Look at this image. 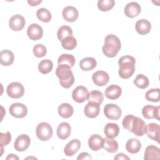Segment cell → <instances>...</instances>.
I'll return each mask as SVG.
<instances>
[{"label":"cell","instance_id":"1","mask_svg":"<svg viewBox=\"0 0 160 160\" xmlns=\"http://www.w3.org/2000/svg\"><path fill=\"white\" fill-rule=\"evenodd\" d=\"M135 58L131 56H123L119 58V75L122 79H128L131 77L135 71Z\"/></svg>","mask_w":160,"mask_h":160},{"label":"cell","instance_id":"2","mask_svg":"<svg viewBox=\"0 0 160 160\" xmlns=\"http://www.w3.org/2000/svg\"><path fill=\"white\" fill-rule=\"evenodd\" d=\"M121 48V44L119 38L114 34H108L105 38L102 49L106 56L114 58L117 55Z\"/></svg>","mask_w":160,"mask_h":160},{"label":"cell","instance_id":"3","mask_svg":"<svg viewBox=\"0 0 160 160\" xmlns=\"http://www.w3.org/2000/svg\"><path fill=\"white\" fill-rule=\"evenodd\" d=\"M56 75L59 79L61 86L64 88H69L74 82V77L71 68L67 65H58L56 69Z\"/></svg>","mask_w":160,"mask_h":160},{"label":"cell","instance_id":"4","mask_svg":"<svg viewBox=\"0 0 160 160\" xmlns=\"http://www.w3.org/2000/svg\"><path fill=\"white\" fill-rule=\"evenodd\" d=\"M36 133L39 139L42 141H46L52 137L53 131L51 126L49 123L42 122L37 126Z\"/></svg>","mask_w":160,"mask_h":160},{"label":"cell","instance_id":"5","mask_svg":"<svg viewBox=\"0 0 160 160\" xmlns=\"http://www.w3.org/2000/svg\"><path fill=\"white\" fill-rule=\"evenodd\" d=\"M6 92L9 97L14 99H18L23 96L24 88L22 84L18 82H12L8 86Z\"/></svg>","mask_w":160,"mask_h":160},{"label":"cell","instance_id":"6","mask_svg":"<svg viewBox=\"0 0 160 160\" xmlns=\"http://www.w3.org/2000/svg\"><path fill=\"white\" fill-rule=\"evenodd\" d=\"M104 113L106 117L111 120H118L122 114L121 108L114 104H107L104 108Z\"/></svg>","mask_w":160,"mask_h":160},{"label":"cell","instance_id":"7","mask_svg":"<svg viewBox=\"0 0 160 160\" xmlns=\"http://www.w3.org/2000/svg\"><path fill=\"white\" fill-rule=\"evenodd\" d=\"M10 114L16 118H22L27 115L28 109L26 106L20 102L12 104L9 108Z\"/></svg>","mask_w":160,"mask_h":160},{"label":"cell","instance_id":"8","mask_svg":"<svg viewBox=\"0 0 160 160\" xmlns=\"http://www.w3.org/2000/svg\"><path fill=\"white\" fill-rule=\"evenodd\" d=\"M89 91L83 86H77L72 92V98L74 101L78 103H82L88 99Z\"/></svg>","mask_w":160,"mask_h":160},{"label":"cell","instance_id":"9","mask_svg":"<svg viewBox=\"0 0 160 160\" xmlns=\"http://www.w3.org/2000/svg\"><path fill=\"white\" fill-rule=\"evenodd\" d=\"M146 124L145 122L138 117L134 118L131 128V132L137 136H142L145 134Z\"/></svg>","mask_w":160,"mask_h":160},{"label":"cell","instance_id":"10","mask_svg":"<svg viewBox=\"0 0 160 160\" xmlns=\"http://www.w3.org/2000/svg\"><path fill=\"white\" fill-rule=\"evenodd\" d=\"M31 143V139L27 134H21L15 140L14 143V148L17 151L22 152L26 150Z\"/></svg>","mask_w":160,"mask_h":160},{"label":"cell","instance_id":"11","mask_svg":"<svg viewBox=\"0 0 160 160\" xmlns=\"http://www.w3.org/2000/svg\"><path fill=\"white\" fill-rule=\"evenodd\" d=\"M26 24L25 19L20 14H16L10 18L9 20V28L15 31L22 30Z\"/></svg>","mask_w":160,"mask_h":160},{"label":"cell","instance_id":"12","mask_svg":"<svg viewBox=\"0 0 160 160\" xmlns=\"http://www.w3.org/2000/svg\"><path fill=\"white\" fill-rule=\"evenodd\" d=\"M27 34L30 39L37 41L42 37L43 29L40 25L32 23L29 26L27 29Z\"/></svg>","mask_w":160,"mask_h":160},{"label":"cell","instance_id":"13","mask_svg":"<svg viewBox=\"0 0 160 160\" xmlns=\"http://www.w3.org/2000/svg\"><path fill=\"white\" fill-rule=\"evenodd\" d=\"M159 106H153L151 105H146L142 109V114L147 119H156L159 120Z\"/></svg>","mask_w":160,"mask_h":160},{"label":"cell","instance_id":"14","mask_svg":"<svg viewBox=\"0 0 160 160\" xmlns=\"http://www.w3.org/2000/svg\"><path fill=\"white\" fill-rule=\"evenodd\" d=\"M147 136L153 141L159 142V137H160V128L159 125L151 122L146 125V132Z\"/></svg>","mask_w":160,"mask_h":160},{"label":"cell","instance_id":"15","mask_svg":"<svg viewBox=\"0 0 160 160\" xmlns=\"http://www.w3.org/2000/svg\"><path fill=\"white\" fill-rule=\"evenodd\" d=\"M92 79L95 85L104 86L108 84L109 80V74L104 71H98L93 73Z\"/></svg>","mask_w":160,"mask_h":160},{"label":"cell","instance_id":"16","mask_svg":"<svg viewBox=\"0 0 160 160\" xmlns=\"http://www.w3.org/2000/svg\"><path fill=\"white\" fill-rule=\"evenodd\" d=\"M62 15L66 21L68 22H74L78 18L79 12L75 7L68 6L63 9Z\"/></svg>","mask_w":160,"mask_h":160},{"label":"cell","instance_id":"17","mask_svg":"<svg viewBox=\"0 0 160 160\" xmlns=\"http://www.w3.org/2000/svg\"><path fill=\"white\" fill-rule=\"evenodd\" d=\"M141 11L140 5L136 2H130L128 3L124 8L125 15L130 18L136 17L141 12Z\"/></svg>","mask_w":160,"mask_h":160},{"label":"cell","instance_id":"18","mask_svg":"<svg viewBox=\"0 0 160 160\" xmlns=\"http://www.w3.org/2000/svg\"><path fill=\"white\" fill-rule=\"evenodd\" d=\"M100 111V105L94 102H88L86 105L84 112L88 118H94L97 117Z\"/></svg>","mask_w":160,"mask_h":160},{"label":"cell","instance_id":"19","mask_svg":"<svg viewBox=\"0 0 160 160\" xmlns=\"http://www.w3.org/2000/svg\"><path fill=\"white\" fill-rule=\"evenodd\" d=\"M80 147L81 142L79 139H72L64 147V152L67 156H72L78 151Z\"/></svg>","mask_w":160,"mask_h":160},{"label":"cell","instance_id":"20","mask_svg":"<svg viewBox=\"0 0 160 160\" xmlns=\"http://www.w3.org/2000/svg\"><path fill=\"white\" fill-rule=\"evenodd\" d=\"M121 88L116 84H111L105 90L106 97L111 100H116L118 99L121 96Z\"/></svg>","mask_w":160,"mask_h":160},{"label":"cell","instance_id":"21","mask_svg":"<svg viewBox=\"0 0 160 160\" xmlns=\"http://www.w3.org/2000/svg\"><path fill=\"white\" fill-rule=\"evenodd\" d=\"M160 159V149L154 145L148 146L144 152V160H159Z\"/></svg>","mask_w":160,"mask_h":160},{"label":"cell","instance_id":"22","mask_svg":"<svg viewBox=\"0 0 160 160\" xmlns=\"http://www.w3.org/2000/svg\"><path fill=\"white\" fill-rule=\"evenodd\" d=\"M135 28L138 33L141 35H145L150 32L151 29V24L147 19H141L136 22Z\"/></svg>","mask_w":160,"mask_h":160},{"label":"cell","instance_id":"23","mask_svg":"<svg viewBox=\"0 0 160 160\" xmlns=\"http://www.w3.org/2000/svg\"><path fill=\"white\" fill-rule=\"evenodd\" d=\"M89 148L94 151H97L102 148L103 138L99 134H92L88 140Z\"/></svg>","mask_w":160,"mask_h":160},{"label":"cell","instance_id":"24","mask_svg":"<svg viewBox=\"0 0 160 160\" xmlns=\"http://www.w3.org/2000/svg\"><path fill=\"white\" fill-rule=\"evenodd\" d=\"M71 127L68 122H62L59 124L57 128V136L61 139H67L71 134Z\"/></svg>","mask_w":160,"mask_h":160},{"label":"cell","instance_id":"25","mask_svg":"<svg viewBox=\"0 0 160 160\" xmlns=\"http://www.w3.org/2000/svg\"><path fill=\"white\" fill-rule=\"evenodd\" d=\"M14 59V55L12 51L4 49L0 52V62L2 66H9L11 65Z\"/></svg>","mask_w":160,"mask_h":160},{"label":"cell","instance_id":"26","mask_svg":"<svg viewBox=\"0 0 160 160\" xmlns=\"http://www.w3.org/2000/svg\"><path fill=\"white\" fill-rule=\"evenodd\" d=\"M119 132V128L116 123L109 122L104 127V134L108 138L113 139L118 136Z\"/></svg>","mask_w":160,"mask_h":160},{"label":"cell","instance_id":"27","mask_svg":"<svg viewBox=\"0 0 160 160\" xmlns=\"http://www.w3.org/2000/svg\"><path fill=\"white\" fill-rule=\"evenodd\" d=\"M97 65L96 60L92 57H87L82 59L79 62L81 69L85 71H88L93 69Z\"/></svg>","mask_w":160,"mask_h":160},{"label":"cell","instance_id":"28","mask_svg":"<svg viewBox=\"0 0 160 160\" xmlns=\"http://www.w3.org/2000/svg\"><path fill=\"white\" fill-rule=\"evenodd\" d=\"M141 148L140 141L136 138L129 139L126 144V149L128 152L131 154L138 152Z\"/></svg>","mask_w":160,"mask_h":160},{"label":"cell","instance_id":"29","mask_svg":"<svg viewBox=\"0 0 160 160\" xmlns=\"http://www.w3.org/2000/svg\"><path fill=\"white\" fill-rule=\"evenodd\" d=\"M58 113L59 116L63 118H70L74 112L73 107L69 103H62L58 107Z\"/></svg>","mask_w":160,"mask_h":160},{"label":"cell","instance_id":"30","mask_svg":"<svg viewBox=\"0 0 160 160\" xmlns=\"http://www.w3.org/2000/svg\"><path fill=\"white\" fill-rule=\"evenodd\" d=\"M102 148L110 153H114L118 149V143L113 139L103 138Z\"/></svg>","mask_w":160,"mask_h":160},{"label":"cell","instance_id":"31","mask_svg":"<svg viewBox=\"0 0 160 160\" xmlns=\"http://www.w3.org/2000/svg\"><path fill=\"white\" fill-rule=\"evenodd\" d=\"M75 62L76 59L74 56L69 54H62L58 58V65L64 64L69 66L70 68L73 67Z\"/></svg>","mask_w":160,"mask_h":160},{"label":"cell","instance_id":"32","mask_svg":"<svg viewBox=\"0 0 160 160\" xmlns=\"http://www.w3.org/2000/svg\"><path fill=\"white\" fill-rule=\"evenodd\" d=\"M53 68L52 62L48 59H46L40 61L38 64V70L42 74H48L50 72Z\"/></svg>","mask_w":160,"mask_h":160},{"label":"cell","instance_id":"33","mask_svg":"<svg viewBox=\"0 0 160 160\" xmlns=\"http://www.w3.org/2000/svg\"><path fill=\"white\" fill-rule=\"evenodd\" d=\"M146 100L154 102H159L160 100V89L159 88L151 89L146 92L145 94Z\"/></svg>","mask_w":160,"mask_h":160},{"label":"cell","instance_id":"34","mask_svg":"<svg viewBox=\"0 0 160 160\" xmlns=\"http://www.w3.org/2000/svg\"><path fill=\"white\" fill-rule=\"evenodd\" d=\"M36 16L38 18L43 22H48L51 20V13L46 8H39L36 12Z\"/></svg>","mask_w":160,"mask_h":160},{"label":"cell","instance_id":"35","mask_svg":"<svg viewBox=\"0 0 160 160\" xmlns=\"http://www.w3.org/2000/svg\"><path fill=\"white\" fill-rule=\"evenodd\" d=\"M72 35V29L66 25H64L61 26L57 32V36L59 41H62L64 38L71 36Z\"/></svg>","mask_w":160,"mask_h":160},{"label":"cell","instance_id":"36","mask_svg":"<svg viewBox=\"0 0 160 160\" xmlns=\"http://www.w3.org/2000/svg\"><path fill=\"white\" fill-rule=\"evenodd\" d=\"M104 99V96L102 93L98 90H93L89 93L88 98V102H94L99 105L102 102Z\"/></svg>","mask_w":160,"mask_h":160},{"label":"cell","instance_id":"37","mask_svg":"<svg viewBox=\"0 0 160 160\" xmlns=\"http://www.w3.org/2000/svg\"><path fill=\"white\" fill-rule=\"evenodd\" d=\"M61 45L66 50H72L77 46V40L72 36H68L61 41Z\"/></svg>","mask_w":160,"mask_h":160},{"label":"cell","instance_id":"38","mask_svg":"<svg viewBox=\"0 0 160 160\" xmlns=\"http://www.w3.org/2000/svg\"><path fill=\"white\" fill-rule=\"evenodd\" d=\"M134 84L140 89H145L146 88L149 84V81L148 78L142 74H138L136 78L134 79Z\"/></svg>","mask_w":160,"mask_h":160},{"label":"cell","instance_id":"39","mask_svg":"<svg viewBox=\"0 0 160 160\" xmlns=\"http://www.w3.org/2000/svg\"><path fill=\"white\" fill-rule=\"evenodd\" d=\"M115 5L114 0H99L98 1V7L101 11H108L111 9Z\"/></svg>","mask_w":160,"mask_h":160},{"label":"cell","instance_id":"40","mask_svg":"<svg viewBox=\"0 0 160 160\" xmlns=\"http://www.w3.org/2000/svg\"><path fill=\"white\" fill-rule=\"evenodd\" d=\"M47 52L46 48L42 44H37L33 48V53L37 58L44 57Z\"/></svg>","mask_w":160,"mask_h":160},{"label":"cell","instance_id":"41","mask_svg":"<svg viewBox=\"0 0 160 160\" xmlns=\"http://www.w3.org/2000/svg\"><path fill=\"white\" fill-rule=\"evenodd\" d=\"M11 140V135L9 131L6 132H0V145L1 148L7 146Z\"/></svg>","mask_w":160,"mask_h":160},{"label":"cell","instance_id":"42","mask_svg":"<svg viewBox=\"0 0 160 160\" xmlns=\"http://www.w3.org/2000/svg\"><path fill=\"white\" fill-rule=\"evenodd\" d=\"M135 116L132 115V114H129L126 116L123 120H122V126L124 129H127L128 131L131 132V125L132 123V121L134 119Z\"/></svg>","mask_w":160,"mask_h":160},{"label":"cell","instance_id":"43","mask_svg":"<svg viewBox=\"0 0 160 160\" xmlns=\"http://www.w3.org/2000/svg\"><path fill=\"white\" fill-rule=\"evenodd\" d=\"M78 160H84V159H92V156L88 152H82L77 158Z\"/></svg>","mask_w":160,"mask_h":160},{"label":"cell","instance_id":"44","mask_svg":"<svg viewBox=\"0 0 160 160\" xmlns=\"http://www.w3.org/2000/svg\"><path fill=\"white\" fill-rule=\"evenodd\" d=\"M114 159L116 160H119V159H129V158L126 156V154H123V153H118V154L116 155V156H114Z\"/></svg>","mask_w":160,"mask_h":160},{"label":"cell","instance_id":"45","mask_svg":"<svg viewBox=\"0 0 160 160\" xmlns=\"http://www.w3.org/2000/svg\"><path fill=\"white\" fill-rule=\"evenodd\" d=\"M42 2L41 0H28V2L29 4H30L32 6H37L39 4H40Z\"/></svg>","mask_w":160,"mask_h":160},{"label":"cell","instance_id":"46","mask_svg":"<svg viewBox=\"0 0 160 160\" xmlns=\"http://www.w3.org/2000/svg\"><path fill=\"white\" fill-rule=\"evenodd\" d=\"M6 160H10V159H17V160H18L19 159V158L16 156V155H15V154H9L7 157H6Z\"/></svg>","mask_w":160,"mask_h":160}]
</instances>
